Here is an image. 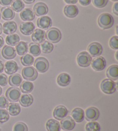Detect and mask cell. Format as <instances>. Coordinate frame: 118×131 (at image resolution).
<instances>
[{
    "mask_svg": "<svg viewBox=\"0 0 118 131\" xmlns=\"http://www.w3.org/2000/svg\"><path fill=\"white\" fill-rule=\"evenodd\" d=\"M97 23L99 26L102 29H110L114 24V18L111 14L103 13L99 16Z\"/></svg>",
    "mask_w": 118,
    "mask_h": 131,
    "instance_id": "cell-1",
    "label": "cell"
},
{
    "mask_svg": "<svg viewBox=\"0 0 118 131\" xmlns=\"http://www.w3.org/2000/svg\"><path fill=\"white\" fill-rule=\"evenodd\" d=\"M100 88L103 93L107 94H112L116 92L117 84L110 79H104L100 84Z\"/></svg>",
    "mask_w": 118,
    "mask_h": 131,
    "instance_id": "cell-2",
    "label": "cell"
},
{
    "mask_svg": "<svg viewBox=\"0 0 118 131\" xmlns=\"http://www.w3.org/2000/svg\"><path fill=\"white\" fill-rule=\"evenodd\" d=\"M46 37L51 43H57L62 38V34L60 30L56 28H50L46 32Z\"/></svg>",
    "mask_w": 118,
    "mask_h": 131,
    "instance_id": "cell-3",
    "label": "cell"
},
{
    "mask_svg": "<svg viewBox=\"0 0 118 131\" xmlns=\"http://www.w3.org/2000/svg\"><path fill=\"white\" fill-rule=\"evenodd\" d=\"M92 58L88 52L82 51L77 56V62L80 67H87L91 65Z\"/></svg>",
    "mask_w": 118,
    "mask_h": 131,
    "instance_id": "cell-4",
    "label": "cell"
},
{
    "mask_svg": "<svg viewBox=\"0 0 118 131\" xmlns=\"http://www.w3.org/2000/svg\"><path fill=\"white\" fill-rule=\"evenodd\" d=\"M49 62L46 58L40 57L37 58L34 62V67L37 71L41 73L46 72L49 69Z\"/></svg>",
    "mask_w": 118,
    "mask_h": 131,
    "instance_id": "cell-5",
    "label": "cell"
},
{
    "mask_svg": "<svg viewBox=\"0 0 118 131\" xmlns=\"http://www.w3.org/2000/svg\"><path fill=\"white\" fill-rule=\"evenodd\" d=\"M22 76L26 80L34 81L37 78L38 73H37V70L34 67L27 66L23 69Z\"/></svg>",
    "mask_w": 118,
    "mask_h": 131,
    "instance_id": "cell-6",
    "label": "cell"
},
{
    "mask_svg": "<svg viewBox=\"0 0 118 131\" xmlns=\"http://www.w3.org/2000/svg\"><path fill=\"white\" fill-rule=\"evenodd\" d=\"M5 95L10 102H17L21 97V91L17 88H10L6 90Z\"/></svg>",
    "mask_w": 118,
    "mask_h": 131,
    "instance_id": "cell-7",
    "label": "cell"
},
{
    "mask_svg": "<svg viewBox=\"0 0 118 131\" xmlns=\"http://www.w3.org/2000/svg\"><path fill=\"white\" fill-rule=\"evenodd\" d=\"M91 66L92 69L96 71H103L107 66L105 58L103 57H97L92 60Z\"/></svg>",
    "mask_w": 118,
    "mask_h": 131,
    "instance_id": "cell-8",
    "label": "cell"
},
{
    "mask_svg": "<svg viewBox=\"0 0 118 131\" xmlns=\"http://www.w3.org/2000/svg\"><path fill=\"white\" fill-rule=\"evenodd\" d=\"M88 51L91 57L94 58L100 57L103 52V47L99 43L93 42L89 45Z\"/></svg>",
    "mask_w": 118,
    "mask_h": 131,
    "instance_id": "cell-9",
    "label": "cell"
},
{
    "mask_svg": "<svg viewBox=\"0 0 118 131\" xmlns=\"http://www.w3.org/2000/svg\"><path fill=\"white\" fill-rule=\"evenodd\" d=\"M85 118L88 121H94L98 120L100 116L99 109L96 107H89L86 109Z\"/></svg>",
    "mask_w": 118,
    "mask_h": 131,
    "instance_id": "cell-10",
    "label": "cell"
},
{
    "mask_svg": "<svg viewBox=\"0 0 118 131\" xmlns=\"http://www.w3.org/2000/svg\"><path fill=\"white\" fill-rule=\"evenodd\" d=\"M68 110L65 106L59 105L56 106L53 112L54 117L58 120H62L67 116Z\"/></svg>",
    "mask_w": 118,
    "mask_h": 131,
    "instance_id": "cell-11",
    "label": "cell"
},
{
    "mask_svg": "<svg viewBox=\"0 0 118 131\" xmlns=\"http://www.w3.org/2000/svg\"><path fill=\"white\" fill-rule=\"evenodd\" d=\"M32 40L35 43L40 44L45 41L46 33L41 29H36L32 34Z\"/></svg>",
    "mask_w": 118,
    "mask_h": 131,
    "instance_id": "cell-12",
    "label": "cell"
},
{
    "mask_svg": "<svg viewBox=\"0 0 118 131\" xmlns=\"http://www.w3.org/2000/svg\"><path fill=\"white\" fill-rule=\"evenodd\" d=\"M53 21L49 16H42L37 20V25L40 29L47 30L51 27Z\"/></svg>",
    "mask_w": 118,
    "mask_h": 131,
    "instance_id": "cell-13",
    "label": "cell"
},
{
    "mask_svg": "<svg viewBox=\"0 0 118 131\" xmlns=\"http://www.w3.org/2000/svg\"><path fill=\"white\" fill-rule=\"evenodd\" d=\"M48 12V6L44 2H37L34 6V12L38 17L46 15Z\"/></svg>",
    "mask_w": 118,
    "mask_h": 131,
    "instance_id": "cell-14",
    "label": "cell"
},
{
    "mask_svg": "<svg viewBox=\"0 0 118 131\" xmlns=\"http://www.w3.org/2000/svg\"><path fill=\"white\" fill-rule=\"evenodd\" d=\"M61 128L65 130H72L75 126L74 120L70 116H66L61 121Z\"/></svg>",
    "mask_w": 118,
    "mask_h": 131,
    "instance_id": "cell-15",
    "label": "cell"
},
{
    "mask_svg": "<svg viewBox=\"0 0 118 131\" xmlns=\"http://www.w3.org/2000/svg\"><path fill=\"white\" fill-rule=\"evenodd\" d=\"M35 29V25L32 22H23L20 25V31L24 35H31Z\"/></svg>",
    "mask_w": 118,
    "mask_h": 131,
    "instance_id": "cell-16",
    "label": "cell"
},
{
    "mask_svg": "<svg viewBox=\"0 0 118 131\" xmlns=\"http://www.w3.org/2000/svg\"><path fill=\"white\" fill-rule=\"evenodd\" d=\"M17 29V25L16 23L13 21L5 22L2 27V30L5 34L11 35L16 32Z\"/></svg>",
    "mask_w": 118,
    "mask_h": 131,
    "instance_id": "cell-17",
    "label": "cell"
},
{
    "mask_svg": "<svg viewBox=\"0 0 118 131\" xmlns=\"http://www.w3.org/2000/svg\"><path fill=\"white\" fill-rule=\"evenodd\" d=\"M2 55L6 59H14L16 56V51L15 48L10 46H5L2 50Z\"/></svg>",
    "mask_w": 118,
    "mask_h": 131,
    "instance_id": "cell-18",
    "label": "cell"
},
{
    "mask_svg": "<svg viewBox=\"0 0 118 131\" xmlns=\"http://www.w3.org/2000/svg\"><path fill=\"white\" fill-rule=\"evenodd\" d=\"M64 14L69 18H74L78 15V8L74 5H67L64 8Z\"/></svg>",
    "mask_w": 118,
    "mask_h": 131,
    "instance_id": "cell-19",
    "label": "cell"
},
{
    "mask_svg": "<svg viewBox=\"0 0 118 131\" xmlns=\"http://www.w3.org/2000/svg\"><path fill=\"white\" fill-rule=\"evenodd\" d=\"M1 15L4 20H11L15 16V12L11 7H3L1 9Z\"/></svg>",
    "mask_w": 118,
    "mask_h": 131,
    "instance_id": "cell-20",
    "label": "cell"
},
{
    "mask_svg": "<svg viewBox=\"0 0 118 131\" xmlns=\"http://www.w3.org/2000/svg\"><path fill=\"white\" fill-rule=\"evenodd\" d=\"M20 16L22 20L24 21H31L35 19V15L31 9L27 8L21 11Z\"/></svg>",
    "mask_w": 118,
    "mask_h": 131,
    "instance_id": "cell-21",
    "label": "cell"
},
{
    "mask_svg": "<svg viewBox=\"0 0 118 131\" xmlns=\"http://www.w3.org/2000/svg\"><path fill=\"white\" fill-rule=\"evenodd\" d=\"M4 70L6 74L12 75L18 71V66L15 61L9 60L6 62L4 65Z\"/></svg>",
    "mask_w": 118,
    "mask_h": 131,
    "instance_id": "cell-22",
    "label": "cell"
},
{
    "mask_svg": "<svg viewBox=\"0 0 118 131\" xmlns=\"http://www.w3.org/2000/svg\"><path fill=\"white\" fill-rule=\"evenodd\" d=\"M72 116L73 118L77 123H81L85 118V112L80 107H75L72 111Z\"/></svg>",
    "mask_w": 118,
    "mask_h": 131,
    "instance_id": "cell-23",
    "label": "cell"
},
{
    "mask_svg": "<svg viewBox=\"0 0 118 131\" xmlns=\"http://www.w3.org/2000/svg\"><path fill=\"white\" fill-rule=\"evenodd\" d=\"M57 83L62 87H66L69 85L71 82V77L69 74L63 72L59 75L57 77Z\"/></svg>",
    "mask_w": 118,
    "mask_h": 131,
    "instance_id": "cell-24",
    "label": "cell"
},
{
    "mask_svg": "<svg viewBox=\"0 0 118 131\" xmlns=\"http://www.w3.org/2000/svg\"><path fill=\"white\" fill-rule=\"evenodd\" d=\"M108 79L112 81H117L118 79V66L116 64H113L108 68L106 71Z\"/></svg>",
    "mask_w": 118,
    "mask_h": 131,
    "instance_id": "cell-25",
    "label": "cell"
},
{
    "mask_svg": "<svg viewBox=\"0 0 118 131\" xmlns=\"http://www.w3.org/2000/svg\"><path fill=\"white\" fill-rule=\"evenodd\" d=\"M46 127L47 131H60L61 128L60 123L54 119L47 120Z\"/></svg>",
    "mask_w": 118,
    "mask_h": 131,
    "instance_id": "cell-26",
    "label": "cell"
},
{
    "mask_svg": "<svg viewBox=\"0 0 118 131\" xmlns=\"http://www.w3.org/2000/svg\"><path fill=\"white\" fill-rule=\"evenodd\" d=\"M23 79L19 74H14L9 77L8 82L13 87H18L22 83Z\"/></svg>",
    "mask_w": 118,
    "mask_h": 131,
    "instance_id": "cell-27",
    "label": "cell"
},
{
    "mask_svg": "<svg viewBox=\"0 0 118 131\" xmlns=\"http://www.w3.org/2000/svg\"><path fill=\"white\" fill-rule=\"evenodd\" d=\"M20 105L23 107H29L33 104L34 98L31 94H23L19 99Z\"/></svg>",
    "mask_w": 118,
    "mask_h": 131,
    "instance_id": "cell-28",
    "label": "cell"
},
{
    "mask_svg": "<svg viewBox=\"0 0 118 131\" xmlns=\"http://www.w3.org/2000/svg\"><path fill=\"white\" fill-rule=\"evenodd\" d=\"M8 111L9 114L12 116H17L20 114L21 112V107L20 105L17 103L11 102L9 104L8 106Z\"/></svg>",
    "mask_w": 118,
    "mask_h": 131,
    "instance_id": "cell-29",
    "label": "cell"
},
{
    "mask_svg": "<svg viewBox=\"0 0 118 131\" xmlns=\"http://www.w3.org/2000/svg\"><path fill=\"white\" fill-rule=\"evenodd\" d=\"M16 51L20 56L24 55L28 52V44L25 41H20L16 46Z\"/></svg>",
    "mask_w": 118,
    "mask_h": 131,
    "instance_id": "cell-30",
    "label": "cell"
},
{
    "mask_svg": "<svg viewBox=\"0 0 118 131\" xmlns=\"http://www.w3.org/2000/svg\"><path fill=\"white\" fill-rule=\"evenodd\" d=\"M34 88V84L31 82L25 81L23 82L20 85V91H22V92L23 93L28 94L32 92Z\"/></svg>",
    "mask_w": 118,
    "mask_h": 131,
    "instance_id": "cell-31",
    "label": "cell"
},
{
    "mask_svg": "<svg viewBox=\"0 0 118 131\" xmlns=\"http://www.w3.org/2000/svg\"><path fill=\"white\" fill-rule=\"evenodd\" d=\"M20 42V37L17 34H11L8 35L6 37V43L8 45L15 46Z\"/></svg>",
    "mask_w": 118,
    "mask_h": 131,
    "instance_id": "cell-32",
    "label": "cell"
},
{
    "mask_svg": "<svg viewBox=\"0 0 118 131\" xmlns=\"http://www.w3.org/2000/svg\"><path fill=\"white\" fill-rule=\"evenodd\" d=\"M28 49H29L30 53L34 57H37L41 53V47L37 43H30L29 47H28Z\"/></svg>",
    "mask_w": 118,
    "mask_h": 131,
    "instance_id": "cell-33",
    "label": "cell"
},
{
    "mask_svg": "<svg viewBox=\"0 0 118 131\" xmlns=\"http://www.w3.org/2000/svg\"><path fill=\"white\" fill-rule=\"evenodd\" d=\"M41 48L42 52L44 53H50L53 52L54 50V45L53 43L48 41H44L41 43Z\"/></svg>",
    "mask_w": 118,
    "mask_h": 131,
    "instance_id": "cell-34",
    "label": "cell"
},
{
    "mask_svg": "<svg viewBox=\"0 0 118 131\" xmlns=\"http://www.w3.org/2000/svg\"><path fill=\"white\" fill-rule=\"evenodd\" d=\"M21 62L24 66H31L34 62V58L30 54H25L21 58Z\"/></svg>",
    "mask_w": 118,
    "mask_h": 131,
    "instance_id": "cell-35",
    "label": "cell"
},
{
    "mask_svg": "<svg viewBox=\"0 0 118 131\" xmlns=\"http://www.w3.org/2000/svg\"><path fill=\"white\" fill-rule=\"evenodd\" d=\"M12 5V8L16 12H20L25 7V4L22 0H13Z\"/></svg>",
    "mask_w": 118,
    "mask_h": 131,
    "instance_id": "cell-36",
    "label": "cell"
},
{
    "mask_svg": "<svg viewBox=\"0 0 118 131\" xmlns=\"http://www.w3.org/2000/svg\"><path fill=\"white\" fill-rule=\"evenodd\" d=\"M100 125L97 122L90 121L86 124L85 129L86 131H100Z\"/></svg>",
    "mask_w": 118,
    "mask_h": 131,
    "instance_id": "cell-37",
    "label": "cell"
},
{
    "mask_svg": "<svg viewBox=\"0 0 118 131\" xmlns=\"http://www.w3.org/2000/svg\"><path fill=\"white\" fill-rule=\"evenodd\" d=\"M9 119L8 112L5 109H0V123H4L7 122Z\"/></svg>",
    "mask_w": 118,
    "mask_h": 131,
    "instance_id": "cell-38",
    "label": "cell"
},
{
    "mask_svg": "<svg viewBox=\"0 0 118 131\" xmlns=\"http://www.w3.org/2000/svg\"><path fill=\"white\" fill-rule=\"evenodd\" d=\"M13 131H28V127L25 123L18 122L14 125Z\"/></svg>",
    "mask_w": 118,
    "mask_h": 131,
    "instance_id": "cell-39",
    "label": "cell"
},
{
    "mask_svg": "<svg viewBox=\"0 0 118 131\" xmlns=\"http://www.w3.org/2000/svg\"><path fill=\"white\" fill-rule=\"evenodd\" d=\"M93 5L98 8H103L107 5L108 0H92Z\"/></svg>",
    "mask_w": 118,
    "mask_h": 131,
    "instance_id": "cell-40",
    "label": "cell"
},
{
    "mask_svg": "<svg viewBox=\"0 0 118 131\" xmlns=\"http://www.w3.org/2000/svg\"><path fill=\"white\" fill-rule=\"evenodd\" d=\"M110 46L113 50H117L118 49V36H114L110 40Z\"/></svg>",
    "mask_w": 118,
    "mask_h": 131,
    "instance_id": "cell-41",
    "label": "cell"
},
{
    "mask_svg": "<svg viewBox=\"0 0 118 131\" xmlns=\"http://www.w3.org/2000/svg\"><path fill=\"white\" fill-rule=\"evenodd\" d=\"M8 100L4 96L0 97V109L6 108L9 105Z\"/></svg>",
    "mask_w": 118,
    "mask_h": 131,
    "instance_id": "cell-42",
    "label": "cell"
},
{
    "mask_svg": "<svg viewBox=\"0 0 118 131\" xmlns=\"http://www.w3.org/2000/svg\"><path fill=\"white\" fill-rule=\"evenodd\" d=\"M8 77L4 74H0V86H5L8 84Z\"/></svg>",
    "mask_w": 118,
    "mask_h": 131,
    "instance_id": "cell-43",
    "label": "cell"
},
{
    "mask_svg": "<svg viewBox=\"0 0 118 131\" xmlns=\"http://www.w3.org/2000/svg\"><path fill=\"white\" fill-rule=\"evenodd\" d=\"M13 0H0V4L2 6H8L12 4Z\"/></svg>",
    "mask_w": 118,
    "mask_h": 131,
    "instance_id": "cell-44",
    "label": "cell"
},
{
    "mask_svg": "<svg viewBox=\"0 0 118 131\" xmlns=\"http://www.w3.org/2000/svg\"><path fill=\"white\" fill-rule=\"evenodd\" d=\"M82 6H88L91 4L92 0H78Z\"/></svg>",
    "mask_w": 118,
    "mask_h": 131,
    "instance_id": "cell-45",
    "label": "cell"
},
{
    "mask_svg": "<svg viewBox=\"0 0 118 131\" xmlns=\"http://www.w3.org/2000/svg\"><path fill=\"white\" fill-rule=\"evenodd\" d=\"M113 12L115 13V15L118 16V2H116L113 6Z\"/></svg>",
    "mask_w": 118,
    "mask_h": 131,
    "instance_id": "cell-46",
    "label": "cell"
},
{
    "mask_svg": "<svg viewBox=\"0 0 118 131\" xmlns=\"http://www.w3.org/2000/svg\"><path fill=\"white\" fill-rule=\"evenodd\" d=\"M64 1L67 4H75L78 2V0H64Z\"/></svg>",
    "mask_w": 118,
    "mask_h": 131,
    "instance_id": "cell-47",
    "label": "cell"
},
{
    "mask_svg": "<svg viewBox=\"0 0 118 131\" xmlns=\"http://www.w3.org/2000/svg\"><path fill=\"white\" fill-rule=\"evenodd\" d=\"M4 70V63L1 60H0V74L2 73Z\"/></svg>",
    "mask_w": 118,
    "mask_h": 131,
    "instance_id": "cell-48",
    "label": "cell"
},
{
    "mask_svg": "<svg viewBox=\"0 0 118 131\" xmlns=\"http://www.w3.org/2000/svg\"><path fill=\"white\" fill-rule=\"evenodd\" d=\"M23 1L27 4H31L34 3L35 0H23Z\"/></svg>",
    "mask_w": 118,
    "mask_h": 131,
    "instance_id": "cell-49",
    "label": "cell"
},
{
    "mask_svg": "<svg viewBox=\"0 0 118 131\" xmlns=\"http://www.w3.org/2000/svg\"><path fill=\"white\" fill-rule=\"evenodd\" d=\"M4 44V40L3 37L2 36H0V48L2 47Z\"/></svg>",
    "mask_w": 118,
    "mask_h": 131,
    "instance_id": "cell-50",
    "label": "cell"
},
{
    "mask_svg": "<svg viewBox=\"0 0 118 131\" xmlns=\"http://www.w3.org/2000/svg\"><path fill=\"white\" fill-rule=\"evenodd\" d=\"M2 33V25L1 23H0V35H1Z\"/></svg>",
    "mask_w": 118,
    "mask_h": 131,
    "instance_id": "cell-51",
    "label": "cell"
},
{
    "mask_svg": "<svg viewBox=\"0 0 118 131\" xmlns=\"http://www.w3.org/2000/svg\"><path fill=\"white\" fill-rule=\"evenodd\" d=\"M2 89L1 87H0V95L2 94Z\"/></svg>",
    "mask_w": 118,
    "mask_h": 131,
    "instance_id": "cell-52",
    "label": "cell"
},
{
    "mask_svg": "<svg viewBox=\"0 0 118 131\" xmlns=\"http://www.w3.org/2000/svg\"><path fill=\"white\" fill-rule=\"evenodd\" d=\"M116 34L117 35V34H118V32H117V28H118V26H116Z\"/></svg>",
    "mask_w": 118,
    "mask_h": 131,
    "instance_id": "cell-53",
    "label": "cell"
},
{
    "mask_svg": "<svg viewBox=\"0 0 118 131\" xmlns=\"http://www.w3.org/2000/svg\"><path fill=\"white\" fill-rule=\"evenodd\" d=\"M112 1H114V2H117L118 0H111Z\"/></svg>",
    "mask_w": 118,
    "mask_h": 131,
    "instance_id": "cell-54",
    "label": "cell"
},
{
    "mask_svg": "<svg viewBox=\"0 0 118 131\" xmlns=\"http://www.w3.org/2000/svg\"><path fill=\"white\" fill-rule=\"evenodd\" d=\"M1 13H0V20H1Z\"/></svg>",
    "mask_w": 118,
    "mask_h": 131,
    "instance_id": "cell-55",
    "label": "cell"
},
{
    "mask_svg": "<svg viewBox=\"0 0 118 131\" xmlns=\"http://www.w3.org/2000/svg\"><path fill=\"white\" fill-rule=\"evenodd\" d=\"M0 131H1V129H0Z\"/></svg>",
    "mask_w": 118,
    "mask_h": 131,
    "instance_id": "cell-56",
    "label": "cell"
},
{
    "mask_svg": "<svg viewBox=\"0 0 118 131\" xmlns=\"http://www.w3.org/2000/svg\"><path fill=\"white\" fill-rule=\"evenodd\" d=\"M65 131H67V130H65Z\"/></svg>",
    "mask_w": 118,
    "mask_h": 131,
    "instance_id": "cell-57",
    "label": "cell"
}]
</instances>
